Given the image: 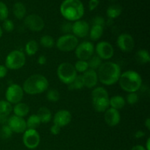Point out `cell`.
<instances>
[{
    "label": "cell",
    "instance_id": "6da1fadb",
    "mask_svg": "<svg viewBox=\"0 0 150 150\" xmlns=\"http://www.w3.org/2000/svg\"><path fill=\"white\" fill-rule=\"evenodd\" d=\"M98 81L105 86H111L119 81L121 76V68L118 64L113 62L102 63L98 68Z\"/></svg>",
    "mask_w": 150,
    "mask_h": 150
},
{
    "label": "cell",
    "instance_id": "7a4b0ae2",
    "mask_svg": "<svg viewBox=\"0 0 150 150\" xmlns=\"http://www.w3.org/2000/svg\"><path fill=\"white\" fill-rule=\"evenodd\" d=\"M59 10L62 16L70 22L81 20L84 14V7L80 0H64Z\"/></svg>",
    "mask_w": 150,
    "mask_h": 150
},
{
    "label": "cell",
    "instance_id": "3957f363",
    "mask_svg": "<svg viewBox=\"0 0 150 150\" xmlns=\"http://www.w3.org/2000/svg\"><path fill=\"white\" fill-rule=\"evenodd\" d=\"M49 86L48 79L41 74H34L25 80L22 88L25 93L29 95L42 94Z\"/></svg>",
    "mask_w": 150,
    "mask_h": 150
},
{
    "label": "cell",
    "instance_id": "277c9868",
    "mask_svg": "<svg viewBox=\"0 0 150 150\" xmlns=\"http://www.w3.org/2000/svg\"><path fill=\"white\" fill-rule=\"evenodd\" d=\"M118 82L121 89L128 93L137 92L142 86V76L134 70H127L121 73Z\"/></svg>",
    "mask_w": 150,
    "mask_h": 150
},
{
    "label": "cell",
    "instance_id": "5b68a950",
    "mask_svg": "<svg viewBox=\"0 0 150 150\" xmlns=\"http://www.w3.org/2000/svg\"><path fill=\"white\" fill-rule=\"evenodd\" d=\"M92 102L94 109L97 112H105L110 106L108 91L101 86L95 87L92 92Z\"/></svg>",
    "mask_w": 150,
    "mask_h": 150
},
{
    "label": "cell",
    "instance_id": "8992f818",
    "mask_svg": "<svg viewBox=\"0 0 150 150\" xmlns=\"http://www.w3.org/2000/svg\"><path fill=\"white\" fill-rule=\"evenodd\" d=\"M57 73L61 82L67 85L73 83L76 76H78L74 65L70 62L61 63L58 66Z\"/></svg>",
    "mask_w": 150,
    "mask_h": 150
},
{
    "label": "cell",
    "instance_id": "52a82bcc",
    "mask_svg": "<svg viewBox=\"0 0 150 150\" xmlns=\"http://www.w3.org/2000/svg\"><path fill=\"white\" fill-rule=\"evenodd\" d=\"M26 59L24 53L19 50H14L9 53L6 57L5 67L10 70H19L24 66Z\"/></svg>",
    "mask_w": 150,
    "mask_h": 150
},
{
    "label": "cell",
    "instance_id": "ba28073f",
    "mask_svg": "<svg viewBox=\"0 0 150 150\" xmlns=\"http://www.w3.org/2000/svg\"><path fill=\"white\" fill-rule=\"evenodd\" d=\"M79 39L71 34L62 35L57 41V47L62 52H70L74 51L79 45Z\"/></svg>",
    "mask_w": 150,
    "mask_h": 150
},
{
    "label": "cell",
    "instance_id": "9c48e42d",
    "mask_svg": "<svg viewBox=\"0 0 150 150\" xmlns=\"http://www.w3.org/2000/svg\"><path fill=\"white\" fill-rule=\"evenodd\" d=\"M24 92L23 88L17 83H12L7 87L5 92L6 100L10 104H16L21 102Z\"/></svg>",
    "mask_w": 150,
    "mask_h": 150
},
{
    "label": "cell",
    "instance_id": "30bf717a",
    "mask_svg": "<svg viewBox=\"0 0 150 150\" xmlns=\"http://www.w3.org/2000/svg\"><path fill=\"white\" fill-rule=\"evenodd\" d=\"M75 51H76V57L79 59V60L87 61L93 56L95 46L92 42L83 41L81 43H79Z\"/></svg>",
    "mask_w": 150,
    "mask_h": 150
},
{
    "label": "cell",
    "instance_id": "8fae6325",
    "mask_svg": "<svg viewBox=\"0 0 150 150\" xmlns=\"http://www.w3.org/2000/svg\"><path fill=\"white\" fill-rule=\"evenodd\" d=\"M23 142L24 146L29 149H34L38 147L40 142V136L37 130L26 129L23 133Z\"/></svg>",
    "mask_w": 150,
    "mask_h": 150
},
{
    "label": "cell",
    "instance_id": "7c38bea8",
    "mask_svg": "<svg viewBox=\"0 0 150 150\" xmlns=\"http://www.w3.org/2000/svg\"><path fill=\"white\" fill-rule=\"evenodd\" d=\"M23 23L25 26L32 32H40L45 27V22L43 19L36 14H31L26 16Z\"/></svg>",
    "mask_w": 150,
    "mask_h": 150
},
{
    "label": "cell",
    "instance_id": "4fadbf2b",
    "mask_svg": "<svg viewBox=\"0 0 150 150\" xmlns=\"http://www.w3.org/2000/svg\"><path fill=\"white\" fill-rule=\"evenodd\" d=\"M97 56L101 59L108 60L113 57L114 54V47L107 41H100L96 45L95 48Z\"/></svg>",
    "mask_w": 150,
    "mask_h": 150
},
{
    "label": "cell",
    "instance_id": "5bb4252c",
    "mask_svg": "<svg viewBox=\"0 0 150 150\" xmlns=\"http://www.w3.org/2000/svg\"><path fill=\"white\" fill-rule=\"evenodd\" d=\"M118 48L123 52H131L135 46V41L130 34L122 33L119 35L117 40Z\"/></svg>",
    "mask_w": 150,
    "mask_h": 150
},
{
    "label": "cell",
    "instance_id": "9a60e30c",
    "mask_svg": "<svg viewBox=\"0 0 150 150\" xmlns=\"http://www.w3.org/2000/svg\"><path fill=\"white\" fill-rule=\"evenodd\" d=\"M7 125L10 127L13 133H24L27 129L26 120L22 117H17L16 115H13L9 117Z\"/></svg>",
    "mask_w": 150,
    "mask_h": 150
},
{
    "label": "cell",
    "instance_id": "2e32d148",
    "mask_svg": "<svg viewBox=\"0 0 150 150\" xmlns=\"http://www.w3.org/2000/svg\"><path fill=\"white\" fill-rule=\"evenodd\" d=\"M89 24L83 20H79L74 21L72 26V33L76 38H83L89 35Z\"/></svg>",
    "mask_w": 150,
    "mask_h": 150
},
{
    "label": "cell",
    "instance_id": "e0dca14e",
    "mask_svg": "<svg viewBox=\"0 0 150 150\" xmlns=\"http://www.w3.org/2000/svg\"><path fill=\"white\" fill-rule=\"evenodd\" d=\"M72 120V114L68 110L62 109L57 111L54 116V124L57 125L59 127H65L70 123Z\"/></svg>",
    "mask_w": 150,
    "mask_h": 150
},
{
    "label": "cell",
    "instance_id": "ac0fdd59",
    "mask_svg": "<svg viewBox=\"0 0 150 150\" xmlns=\"http://www.w3.org/2000/svg\"><path fill=\"white\" fill-rule=\"evenodd\" d=\"M81 76L84 87L86 86L88 89H92L97 86L98 82V77L96 70L89 68Z\"/></svg>",
    "mask_w": 150,
    "mask_h": 150
},
{
    "label": "cell",
    "instance_id": "d6986e66",
    "mask_svg": "<svg viewBox=\"0 0 150 150\" xmlns=\"http://www.w3.org/2000/svg\"><path fill=\"white\" fill-rule=\"evenodd\" d=\"M104 119L108 126L114 127L120 122L121 116H120V113L118 110H116L112 108H108L105 111Z\"/></svg>",
    "mask_w": 150,
    "mask_h": 150
},
{
    "label": "cell",
    "instance_id": "ffe728a7",
    "mask_svg": "<svg viewBox=\"0 0 150 150\" xmlns=\"http://www.w3.org/2000/svg\"><path fill=\"white\" fill-rule=\"evenodd\" d=\"M29 106L26 103H18L15 104L14 106L13 107V112L14 113V115L17 117H22L27 116L29 113Z\"/></svg>",
    "mask_w": 150,
    "mask_h": 150
},
{
    "label": "cell",
    "instance_id": "44dd1931",
    "mask_svg": "<svg viewBox=\"0 0 150 150\" xmlns=\"http://www.w3.org/2000/svg\"><path fill=\"white\" fill-rule=\"evenodd\" d=\"M13 13L15 17L18 20H21L25 17L26 13V6L22 2L18 1L13 4Z\"/></svg>",
    "mask_w": 150,
    "mask_h": 150
},
{
    "label": "cell",
    "instance_id": "7402d4cb",
    "mask_svg": "<svg viewBox=\"0 0 150 150\" xmlns=\"http://www.w3.org/2000/svg\"><path fill=\"white\" fill-rule=\"evenodd\" d=\"M36 114L40 120L41 123H44V124L50 122V121L52 119V114H51V111L47 107H40L38 109V113Z\"/></svg>",
    "mask_w": 150,
    "mask_h": 150
},
{
    "label": "cell",
    "instance_id": "603a6c76",
    "mask_svg": "<svg viewBox=\"0 0 150 150\" xmlns=\"http://www.w3.org/2000/svg\"><path fill=\"white\" fill-rule=\"evenodd\" d=\"M125 104V99L120 95H115L109 98V105L111 108L118 110V111L124 108Z\"/></svg>",
    "mask_w": 150,
    "mask_h": 150
},
{
    "label": "cell",
    "instance_id": "cb8c5ba5",
    "mask_svg": "<svg viewBox=\"0 0 150 150\" xmlns=\"http://www.w3.org/2000/svg\"><path fill=\"white\" fill-rule=\"evenodd\" d=\"M13 111L12 104L7 100H0V120L8 118V116Z\"/></svg>",
    "mask_w": 150,
    "mask_h": 150
},
{
    "label": "cell",
    "instance_id": "d4e9b609",
    "mask_svg": "<svg viewBox=\"0 0 150 150\" xmlns=\"http://www.w3.org/2000/svg\"><path fill=\"white\" fill-rule=\"evenodd\" d=\"M122 12V8L121 6L119 4H113L107 8L106 15L108 18L114 20L121 15Z\"/></svg>",
    "mask_w": 150,
    "mask_h": 150
},
{
    "label": "cell",
    "instance_id": "484cf974",
    "mask_svg": "<svg viewBox=\"0 0 150 150\" xmlns=\"http://www.w3.org/2000/svg\"><path fill=\"white\" fill-rule=\"evenodd\" d=\"M103 26H99V25H92L89 32L90 39L93 41L98 40L103 34Z\"/></svg>",
    "mask_w": 150,
    "mask_h": 150
},
{
    "label": "cell",
    "instance_id": "4316f807",
    "mask_svg": "<svg viewBox=\"0 0 150 150\" xmlns=\"http://www.w3.org/2000/svg\"><path fill=\"white\" fill-rule=\"evenodd\" d=\"M135 58L137 62L140 63L141 64H147L150 62L149 53L147 50L141 49L136 53Z\"/></svg>",
    "mask_w": 150,
    "mask_h": 150
},
{
    "label": "cell",
    "instance_id": "83f0119b",
    "mask_svg": "<svg viewBox=\"0 0 150 150\" xmlns=\"http://www.w3.org/2000/svg\"><path fill=\"white\" fill-rule=\"evenodd\" d=\"M39 50L38 42L35 40H31L25 45V52L28 56H34Z\"/></svg>",
    "mask_w": 150,
    "mask_h": 150
},
{
    "label": "cell",
    "instance_id": "f1b7e54d",
    "mask_svg": "<svg viewBox=\"0 0 150 150\" xmlns=\"http://www.w3.org/2000/svg\"><path fill=\"white\" fill-rule=\"evenodd\" d=\"M26 122L27 129H33V130H36L41 125L40 120L37 114H32L29 117Z\"/></svg>",
    "mask_w": 150,
    "mask_h": 150
},
{
    "label": "cell",
    "instance_id": "f546056e",
    "mask_svg": "<svg viewBox=\"0 0 150 150\" xmlns=\"http://www.w3.org/2000/svg\"><path fill=\"white\" fill-rule=\"evenodd\" d=\"M87 63L89 69L96 70H98V68L100 67V65L103 63V61L98 56L93 55L90 59L87 60Z\"/></svg>",
    "mask_w": 150,
    "mask_h": 150
},
{
    "label": "cell",
    "instance_id": "4dcf8cb0",
    "mask_svg": "<svg viewBox=\"0 0 150 150\" xmlns=\"http://www.w3.org/2000/svg\"><path fill=\"white\" fill-rule=\"evenodd\" d=\"M40 43L43 48H51L55 45V40L52 37L46 35L41 37L40 40Z\"/></svg>",
    "mask_w": 150,
    "mask_h": 150
},
{
    "label": "cell",
    "instance_id": "1f68e13d",
    "mask_svg": "<svg viewBox=\"0 0 150 150\" xmlns=\"http://www.w3.org/2000/svg\"><path fill=\"white\" fill-rule=\"evenodd\" d=\"M84 87V84H83V79H82V76H77L73 82L70 84H69V89H81Z\"/></svg>",
    "mask_w": 150,
    "mask_h": 150
},
{
    "label": "cell",
    "instance_id": "d6a6232c",
    "mask_svg": "<svg viewBox=\"0 0 150 150\" xmlns=\"http://www.w3.org/2000/svg\"><path fill=\"white\" fill-rule=\"evenodd\" d=\"M13 131L7 125H4L0 129V137L3 140H7L13 136Z\"/></svg>",
    "mask_w": 150,
    "mask_h": 150
},
{
    "label": "cell",
    "instance_id": "836d02e7",
    "mask_svg": "<svg viewBox=\"0 0 150 150\" xmlns=\"http://www.w3.org/2000/svg\"><path fill=\"white\" fill-rule=\"evenodd\" d=\"M46 98L49 102L56 103L59 100L60 94L58 90L54 89H51L48 91L46 94Z\"/></svg>",
    "mask_w": 150,
    "mask_h": 150
},
{
    "label": "cell",
    "instance_id": "e575fe53",
    "mask_svg": "<svg viewBox=\"0 0 150 150\" xmlns=\"http://www.w3.org/2000/svg\"><path fill=\"white\" fill-rule=\"evenodd\" d=\"M74 67L77 73H83L89 69L87 61L84 60H78L74 64Z\"/></svg>",
    "mask_w": 150,
    "mask_h": 150
},
{
    "label": "cell",
    "instance_id": "d590c367",
    "mask_svg": "<svg viewBox=\"0 0 150 150\" xmlns=\"http://www.w3.org/2000/svg\"><path fill=\"white\" fill-rule=\"evenodd\" d=\"M9 15V10L7 6L2 1H0V21H4L7 19Z\"/></svg>",
    "mask_w": 150,
    "mask_h": 150
},
{
    "label": "cell",
    "instance_id": "8d00e7d4",
    "mask_svg": "<svg viewBox=\"0 0 150 150\" xmlns=\"http://www.w3.org/2000/svg\"><path fill=\"white\" fill-rule=\"evenodd\" d=\"M2 29L7 32H13L15 29V24L13 21L8 18L4 20L2 23Z\"/></svg>",
    "mask_w": 150,
    "mask_h": 150
},
{
    "label": "cell",
    "instance_id": "74e56055",
    "mask_svg": "<svg viewBox=\"0 0 150 150\" xmlns=\"http://www.w3.org/2000/svg\"><path fill=\"white\" fill-rule=\"evenodd\" d=\"M125 101L130 105H134V104L137 103L139 101V95L136 92H131V93H128V95L126 97Z\"/></svg>",
    "mask_w": 150,
    "mask_h": 150
},
{
    "label": "cell",
    "instance_id": "f35d334b",
    "mask_svg": "<svg viewBox=\"0 0 150 150\" xmlns=\"http://www.w3.org/2000/svg\"><path fill=\"white\" fill-rule=\"evenodd\" d=\"M72 26H73V23H70V21L64 22L61 26V31L64 33L65 35L67 34H70L72 32Z\"/></svg>",
    "mask_w": 150,
    "mask_h": 150
},
{
    "label": "cell",
    "instance_id": "ab89813d",
    "mask_svg": "<svg viewBox=\"0 0 150 150\" xmlns=\"http://www.w3.org/2000/svg\"><path fill=\"white\" fill-rule=\"evenodd\" d=\"M105 24V19L102 16H95L92 19V25H99V26H103Z\"/></svg>",
    "mask_w": 150,
    "mask_h": 150
},
{
    "label": "cell",
    "instance_id": "60d3db41",
    "mask_svg": "<svg viewBox=\"0 0 150 150\" xmlns=\"http://www.w3.org/2000/svg\"><path fill=\"white\" fill-rule=\"evenodd\" d=\"M99 5V0H89V10L90 11L95 10Z\"/></svg>",
    "mask_w": 150,
    "mask_h": 150
},
{
    "label": "cell",
    "instance_id": "b9f144b4",
    "mask_svg": "<svg viewBox=\"0 0 150 150\" xmlns=\"http://www.w3.org/2000/svg\"><path fill=\"white\" fill-rule=\"evenodd\" d=\"M50 131H51V133H52L53 135L57 136V135L59 134V133L61 132V127H59V126L57 125L54 124L52 126H51V129H50Z\"/></svg>",
    "mask_w": 150,
    "mask_h": 150
},
{
    "label": "cell",
    "instance_id": "7bdbcfd3",
    "mask_svg": "<svg viewBox=\"0 0 150 150\" xmlns=\"http://www.w3.org/2000/svg\"><path fill=\"white\" fill-rule=\"evenodd\" d=\"M7 70L8 69L5 67V65L0 64V79L5 77L7 74Z\"/></svg>",
    "mask_w": 150,
    "mask_h": 150
},
{
    "label": "cell",
    "instance_id": "ee69618b",
    "mask_svg": "<svg viewBox=\"0 0 150 150\" xmlns=\"http://www.w3.org/2000/svg\"><path fill=\"white\" fill-rule=\"evenodd\" d=\"M47 62L46 57L44 55H40L38 59V63L40 64V65H44Z\"/></svg>",
    "mask_w": 150,
    "mask_h": 150
},
{
    "label": "cell",
    "instance_id": "f6af8a7d",
    "mask_svg": "<svg viewBox=\"0 0 150 150\" xmlns=\"http://www.w3.org/2000/svg\"><path fill=\"white\" fill-rule=\"evenodd\" d=\"M144 136L145 133L144 131H142V130H138V131H136L134 134L135 138H136V139H142V138H143Z\"/></svg>",
    "mask_w": 150,
    "mask_h": 150
},
{
    "label": "cell",
    "instance_id": "bcb514c9",
    "mask_svg": "<svg viewBox=\"0 0 150 150\" xmlns=\"http://www.w3.org/2000/svg\"><path fill=\"white\" fill-rule=\"evenodd\" d=\"M131 150H146L144 146H142V145H136L132 148Z\"/></svg>",
    "mask_w": 150,
    "mask_h": 150
},
{
    "label": "cell",
    "instance_id": "7dc6e473",
    "mask_svg": "<svg viewBox=\"0 0 150 150\" xmlns=\"http://www.w3.org/2000/svg\"><path fill=\"white\" fill-rule=\"evenodd\" d=\"M144 125H145V127L147 128L148 130H150V118L146 119V121H145V122H144Z\"/></svg>",
    "mask_w": 150,
    "mask_h": 150
},
{
    "label": "cell",
    "instance_id": "c3c4849f",
    "mask_svg": "<svg viewBox=\"0 0 150 150\" xmlns=\"http://www.w3.org/2000/svg\"><path fill=\"white\" fill-rule=\"evenodd\" d=\"M146 150H150V139H147L146 141V147H145Z\"/></svg>",
    "mask_w": 150,
    "mask_h": 150
},
{
    "label": "cell",
    "instance_id": "681fc988",
    "mask_svg": "<svg viewBox=\"0 0 150 150\" xmlns=\"http://www.w3.org/2000/svg\"><path fill=\"white\" fill-rule=\"evenodd\" d=\"M2 35H3V29H2V28L0 26V38L2 37Z\"/></svg>",
    "mask_w": 150,
    "mask_h": 150
}]
</instances>
